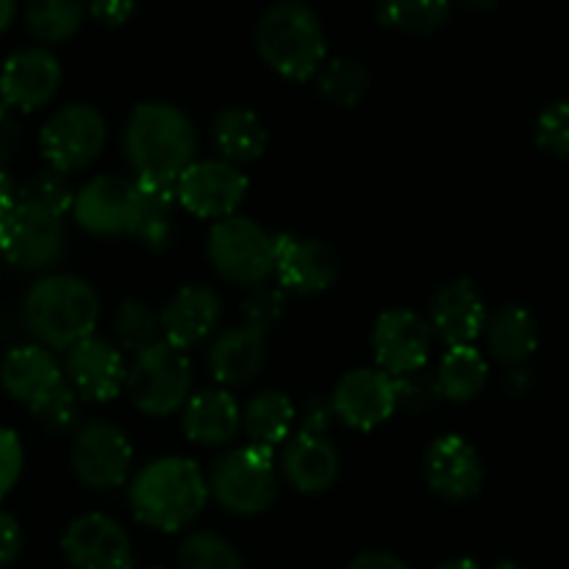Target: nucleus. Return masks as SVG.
Segmentation results:
<instances>
[{"label": "nucleus", "mask_w": 569, "mask_h": 569, "mask_svg": "<svg viewBox=\"0 0 569 569\" xmlns=\"http://www.w3.org/2000/svg\"><path fill=\"white\" fill-rule=\"evenodd\" d=\"M281 470L295 492L322 495L337 483L342 461L326 437H309L298 431L283 442Z\"/></svg>", "instance_id": "obj_22"}, {"label": "nucleus", "mask_w": 569, "mask_h": 569, "mask_svg": "<svg viewBox=\"0 0 569 569\" xmlns=\"http://www.w3.org/2000/svg\"><path fill=\"white\" fill-rule=\"evenodd\" d=\"M22 550V528L11 515L0 511V567H9Z\"/></svg>", "instance_id": "obj_43"}, {"label": "nucleus", "mask_w": 569, "mask_h": 569, "mask_svg": "<svg viewBox=\"0 0 569 569\" xmlns=\"http://www.w3.org/2000/svg\"><path fill=\"white\" fill-rule=\"evenodd\" d=\"M59 59L44 48H22L3 61L0 70V98L3 106L20 111L42 109L61 87Z\"/></svg>", "instance_id": "obj_16"}, {"label": "nucleus", "mask_w": 569, "mask_h": 569, "mask_svg": "<svg viewBox=\"0 0 569 569\" xmlns=\"http://www.w3.org/2000/svg\"><path fill=\"white\" fill-rule=\"evenodd\" d=\"M22 472V445L14 431L0 428V500L11 492Z\"/></svg>", "instance_id": "obj_41"}, {"label": "nucleus", "mask_w": 569, "mask_h": 569, "mask_svg": "<svg viewBox=\"0 0 569 569\" xmlns=\"http://www.w3.org/2000/svg\"><path fill=\"white\" fill-rule=\"evenodd\" d=\"M206 248L214 270L231 283L256 287L270 281L276 272V233L261 228L250 217L231 214L217 220Z\"/></svg>", "instance_id": "obj_7"}, {"label": "nucleus", "mask_w": 569, "mask_h": 569, "mask_svg": "<svg viewBox=\"0 0 569 569\" xmlns=\"http://www.w3.org/2000/svg\"><path fill=\"white\" fill-rule=\"evenodd\" d=\"M428 326L439 339L448 342V348L456 345H472L483 333L487 326V303H483L481 289L470 278H453L442 283L433 292L431 306H428Z\"/></svg>", "instance_id": "obj_20"}, {"label": "nucleus", "mask_w": 569, "mask_h": 569, "mask_svg": "<svg viewBox=\"0 0 569 569\" xmlns=\"http://www.w3.org/2000/svg\"><path fill=\"white\" fill-rule=\"evenodd\" d=\"M328 400H331L337 420L356 431H370V428L381 426L398 409L392 376L378 367H356V370L345 372Z\"/></svg>", "instance_id": "obj_14"}, {"label": "nucleus", "mask_w": 569, "mask_h": 569, "mask_svg": "<svg viewBox=\"0 0 569 569\" xmlns=\"http://www.w3.org/2000/svg\"><path fill=\"white\" fill-rule=\"evenodd\" d=\"M315 76L317 92L337 106H359L372 87V76L365 61L350 59V56L322 61Z\"/></svg>", "instance_id": "obj_31"}, {"label": "nucleus", "mask_w": 569, "mask_h": 569, "mask_svg": "<svg viewBox=\"0 0 569 569\" xmlns=\"http://www.w3.org/2000/svg\"><path fill=\"white\" fill-rule=\"evenodd\" d=\"M222 317V300L206 283H192L172 295L170 303L161 309V333L164 342L176 345V348L187 350L192 345L203 342L211 337Z\"/></svg>", "instance_id": "obj_21"}, {"label": "nucleus", "mask_w": 569, "mask_h": 569, "mask_svg": "<svg viewBox=\"0 0 569 569\" xmlns=\"http://www.w3.org/2000/svg\"><path fill=\"white\" fill-rule=\"evenodd\" d=\"M67 231L61 217L44 214L31 206L14 203L0 217V253L22 272H44L64 256Z\"/></svg>", "instance_id": "obj_9"}, {"label": "nucleus", "mask_w": 569, "mask_h": 569, "mask_svg": "<svg viewBox=\"0 0 569 569\" xmlns=\"http://www.w3.org/2000/svg\"><path fill=\"white\" fill-rule=\"evenodd\" d=\"M61 550L76 569H133V548L126 528L98 511L76 517L67 526Z\"/></svg>", "instance_id": "obj_15"}, {"label": "nucleus", "mask_w": 569, "mask_h": 569, "mask_svg": "<svg viewBox=\"0 0 569 569\" xmlns=\"http://www.w3.org/2000/svg\"><path fill=\"white\" fill-rule=\"evenodd\" d=\"M437 569H481L472 559H448L442 561Z\"/></svg>", "instance_id": "obj_50"}, {"label": "nucleus", "mask_w": 569, "mask_h": 569, "mask_svg": "<svg viewBox=\"0 0 569 569\" xmlns=\"http://www.w3.org/2000/svg\"><path fill=\"white\" fill-rule=\"evenodd\" d=\"M122 148L137 178L178 181V176L194 161L198 133L187 111L164 100H144L133 106L128 117Z\"/></svg>", "instance_id": "obj_1"}, {"label": "nucleus", "mask_w": 569, "mask_h": 569, "mask_svg": "<svg viewBox=\"0 0 569 569\" xmlns=\"http://www.w3.org/2000/svg\"><path fill=\"white\" fill-rule=\"evenodd\" d=\"M248 176L226 159L192 161L176 183V194L183 209L211 220L237 214L242 200L248 198Z\"/></svg>", "instance_id": "obj_10"}, {"label": "nucleus", "mask_w": 569, "mask_h": 569, "mask_svg": "<svg viewBox=\"0 0 569 569\" xmlns=\"http://www.w3.org/2000/svg\"><path fill=\"white\" fill-rule=\"evenodd\" d=\"M22 317L28 331L39 342L56 350H70L72 345L94 333L100 320V300L92 283L83 278L50 272L28 289Z\"/></svg>", "instance_id": "obj_3"}, {"label": "nucleus", "mask_w": 569, "mask_h": 569, "mask_svg": "<svg viewBox=\"0 0 569 569\" xmlns=\"http://www.w3.org/2000/svg\"><path fill=\"white\" fill-rule=\"evenodd\" d=\"M348 569H411L403 559L395 553H383V550H372V553H361L350 561Z\"/></svg>", "instance_id": "obj_45"}, {"label": "nucleus", "mask_w": 569, "mask_h": 569, "mask_svg": "<svg viewBox=\"0 0 569 569\" xmlns=\"http://www.w3.org/2000/svg\"><path fill=\"white\" fill-rule=\"evenodd\" d=\"M395 381V398H398L400 409L411 411V415H422V411L433 409L442 400V389H439L437 370L431 367H420L415 372L392 378Z\"/></svg>", "instance_id": "obj_39"}, {"label": "nucleus", "mask_w": 569, "mask_h": 569, "mask_svg": "<svg viewBox=\"0 0 569 569\" xmlns=\"http://www.w3.org/2000/svg\"><path fill=\"white\" fill-rule=\"evenodd\" d=\"M126 387L133 406L144 415L167 417L181 409L192 392V361L187 350L170 342H156L153 348L133 356L126 370Z\"/></svg>", "instance_id": "obj_6"}, {"label": "nucleus", "mask_w": 569, "mask_h": 569, "mask_svg": "<svg viewBox=\"0 0 569 569\" xmlns=\"http://www.w3.org/2000/svg\"><path fill=\"white\" fill-rule=\"evenodd\" d=\"M495 569H522V565H517L515 559H503V561H498V565H495Z\"/></svg>", "instance_id": "obj_51"}, {"label": "nucleus", "mask_w": 569, "mask_h": 569, "mask_svg": "<svg viewBox=\"0 0 569 569\" xmlns=\"http://www.w3.org/2000/svg\"><path fill=\"white\" fill-rule=\"evenodd\" d=\"M211 131H214V144L226 156V161L237 167L261 159L270 144V131L261 117L244 106H228V109L217 111Z\"/></svg>", "instance_id": "obj_28"}, {"label": "nucleus", "mask_w": 569, "mask_h": 569, "mask_svg": "<svg viewBox=\"0 0 569 569\" xmlns=\"http://www.w3.org/2000/svg\"><path fill=\"white\" fill-rule=\"evenodd\" d=\"M287 311V292L278 283H256L242 300V326L264 337Z\"/></svg>", "instance_id": "obj_38"}, {"label": "nucleus", "mask_w": 569, "mask_h": 569, "mask_svg": "<svg viewBox=\"0 0 569 569\" xmlns=\"http://www.w3.org/2000/svg\"><path fill=\"white\" fill-rule=\"evenodd\" d=\"M298 420L292 400L276 389H264L242 411V431L250 439V448L272 453L278 445L292 437V426Z\"/></svg>", "instance_id": "obj_29"}, {"label": "nucleus", "mask_w": 569, "mask_h": 569, "mask_svg": "<svg viewBox=\"0 0 569 569\" xmlns=\"http://www.w3.org/2000/svg\"><path fill=\"white\" fill-rule=\"evenodd\" d=\"M342 261L322 239H303L292 233H276V276L283 292L320 295L333 287Z\"/></svg>", "instance_id": "obj_13"}, {"label": "nucleus", "mask_w": 569, "mask_h": 569, "mask_svg": "<svg viewBox=\"0 0 569 569\" xmlns=\"http://www.w3.org/2000/svg\"><path fill=\"white\" fill-rule=\"evenodd\" d=\"M76 192L67 183V178L56 170L37 172L17 189V203L31 206V209L44 211V214L61 217L64 211H72Z\"/></svg>", "instance_id": "obj_36"}, {"label": "nucleus", "mask_w": 569, "mask_h": 569, "mask_svg": "<svg viewBox=\"0 0 569 569\" xmlns=\"http://www.w3.org/2000/svg\"><path fill=\"white\" fill-rule=\"evenodd\" d=\"M183 569H244L239 550L214 531L189 533L178 550Z\"/></svg>", "instance_id": "obj_34"}, {"label": "nucleus", "mask_w": 569, "mask_h": 569, "mask_svg": "<svg viewBox=\"0 0 569 569\" xmlns=\"http://www.w3.org/2000/svg\"><path fill=\"white\" fill-rule=\"evenodd\" d=\"M131 511L156 531H181L203 511L209 483L200 467L183 456H164L137 472L128 489Z\"/></svg>", "instance_id": "obj_2"}, {"label": "nucleus", "mask_w": 569, "mask_h": 569, "mask_svg": "<svg viewBox=\"0 0 569 569\" xmlns=\"http://www.w3.org/2000/svg\"><path fill=\"white\" fill-rule=\"evenodd\" d=\"M487 348L500 365H526L528 356L539 348V322L522 303H503L487 317L483 326Z\"/></svg>", "instance_id": "obj_26"}, {"label": "nucleus", "mask_w": 569, "mask_h": 569, "mask_svg": "<svg viewBox=\"0 0 569 569\" xmlns=\"http://www.w3.org/2000/svg\"><path fill=\"white\" fill-rule=\"evenodd\" d=\"M433 331L426 317L411 309L383 311L372 328V350H376L378 370L398 378L426 367L431 356Z\"/></svg>", "instance_id": "obj_12"}, {"label": "nucleus", "mask_w": 569, "mask_h": 569, "mask_svg": "<svg viewBox=\"0 0 569 569\" xmlns=\"http://www.w3.org/2000/svg\"><path fill=\"white\" fill-rule=\"evenodd\" d=\"M14 203H17V189L14 183H11L9 172L0 167V217L9 214V211L14 209Z\"/></svg>", "instance_id": "obj_48"}, {"label": "nucleus", "mask_w": 569, "mask_h": 569, "mask_svg": "<svg viewBox=\"0 0 569 569\" xmlns=\"http://www.w3.org/2000/svg\"><path fill=\"white\" fill-rule=\"evenodd\" d=\"M111 328H114L117 345H120V353H142V350L153 348L156 342H161V320L156 315V309H150L144 300L128 298L117 306L114 320H111Z\"/></svg>", "instance_id": "obj_32"}, {"label": "nucleus", "mask_w": 569, "mask_h": 569, "mask_svg": "<svg viewBox=\"0 0 569 569\" xmlns=\"http://www.w3.org/2000/svg\"><path fill=\"white\" fill-rule=\"evenodd\" d=\"M133 450L126 433L106 420H92L78 428L72 442V470L89 489L120 487L131 470Z\"/></svg>", "instance_id": "obj_11"}, {"label": "nucleus", "mask_w": 569, "mask_h": 569, "mask_svg": "<svg viewBox=\"0 0 569 569\" xmlns=\"http://www.w3.org/2000/svg\"><path fill=\"white\" fill-rule=\"evenodd\" d=\"M17 142H20V126H17L9 106L0 103V161L9 159L11 150L17 148Z\"/></svg>", "instance_id": "obj_44"}, {"label": "nucleus", "mask_w": 569, "mask_h": 569, "mask_svg": "<svg viewBox=\"0 0 569 569\" xmlns=\"http://www.w3.org/2000/svg\"><path fill=\"white\" fill-rule=\"evenodd\" d=\"M503 387H506V392L511 395V398H522V395L531 392V387H533V372L528 370L526 365L511 367L509 376H506Z\"/></svg>", "instance_id": "obj_47"}, {"label": "nucleus", "mask_w": 569, "mask_h": 569, "mask_svg": "<svg viewBox=\"0 0 569 569\" xmlns=\"http://www.w3.org/2000/svg\"><path fill=\"white\" fill-rule=\"evenodd\" d=\"M176 183L170 178H133V206L128 237L150 250H164L172 244L176 226H172V203L178 200Z\"/></svg>", "instance_id": "obj_23"}, {"label": "nucleus", "mask_w": 569, "mask_h": 569, "mask_svg": "<svg viewBox=\"0 0 569 569\" xmlns=\"http://www.w3.org/2000/svg\"><path fill=\"white\" fill-rule=\"evenodd\" d=\"M89 11H92L100 22H106V26H122V22H128L133 14H137V6L133 3H92L89 6Z\"/></svg>", "instance_id": "obj_46"}, {"label": "nucleus", "mask_w": 569, "mask_h": 569, "mask_svg": "<svg viewBox=\"0 0 569 569\" xmlns=\"http://www.w3.org/2000/svg\"><path fill=\"white\" fill-rule=\"evenodd\" d=\"M31 415L37 417V422L42 428L53 433H64L72 431L81 420V398H78L76 389L70 387L67 381H61L59 387L50 389L44 398H39L37 403L28 406Z\"/></svg>", "instance_id": "obj_37"}, {"label": "nucleus", "mask_w": 569, "mask_h": 569, "mask_svg": "<svg viewBox=\"0 0 569 569\" xmlns=\"http://www.w3.org/2000/svg\"><path fill=\"white\" fill-rule=\"evenodd\" d=\"M337 422L333 415V406L328 398H311L306 400L303 411H300V433H309V437H326L328 428Z\"/></svg>", "instance_id": "obj_42"}, {"label": "nucleus", "mask_w": 569, "mask_h": 569, "mask_svg": "<svg viewBox=\"0 0 569 569\" xmlns=\"http://www.w3.org/2000/svg\"><path fill=\"white\" fill-rule=\"evenodd\" d=\"M422 467H426L428 487L439 498L453 500V503L476 498L483 487L481 456L459 433H445L433 439Z\"/></svg>", "instance_id": "obj_17"}, {"label": "nucleus", "mask_w": 569, "mask_h": 569, "mask_svg": "<svg viewBox=\"0 0 569 569\" xmlns=\"http://www.w3.org/2000/svg\"><path fill=\"white\" fill-rule=\"evenodd\" d=\"M537 144L548 153L569 159V98L550 100L537 117Z\"/></svg>", "instance_id": "obj_40"}, {"label": "nucleus", "mask_w": 569, "mask_h": 569, "mask_svg": "<svg viewBox=\"0 0 569 569\" xmlns=\"http://www.w3.org/2000/svg\"><path fill=\"white\" fill-rule=\"evenodd\" d=\"M267 361V342L261 333L250 328H228L211 342L209 348V367L214 378L228 387H242L250 383Z\"/></svg>", "instance_id": "obj_27"}, {"label": "nucleus", "mask_w": 569, "mask_h": 569, "mask_svg": "<svg viewBox=\"0 0 569 569\" xmlns=\"http://www.w3.org/2000/svg\"><path fill=\"white\" fill-rule=\"evenodd\" d=\"M61 372L83 400H114L126 387V361L120 348L100 337H87L72 345Z\"/></svg>", "instance_id": "obj_18"}, {"label": "nucleus", "mask_w": 569, "mask_h": 569, "mask_svg": "<svg viewBox=\"0 0 569 569\" xmlns=\"http://www.w3.org/2000/svg\"><path fill=\"white\" fill-rule=\"evenodd\" d=\"M261 59L283 78H309L326 61V28L320 14L300 0H281L261 14L256 26Z\"/></svg>", "instance_id": "obj_4"}, {"label": "nucleus", "mask_w": 569, "mask_h": 569, "mask_svg": "<svg viewBox=\"0 0 569 569\" xmlns=\"http://www.w3.org/2000/svg\"><path fill=\"white\" fill-rule=\"evenodd\" d=\"M61 381H64L61 365L48 348H39V345H22V348L9 350L3 365H0L3 389L26 406L37 403Z\"/></svg>", "instance_id": "obj_25"}, {"label": "nucleus", "mask_w": 569, "mask_h": 569, "mask_svg": "<svg viewBox=\"0 0 569 569\" xmlns=\"http://www.w3.org/2000/svg\"><path fill=\"white\" fill-rule=\"evenodd\" d=\"M83 9L76 0H33L26 9V26L39 42H67L83 26Z\"/></svg>", "instance_id": "obj_33"}, {"label": "nucleus", "mask_w": 569, "mask_h": 569, "mask_svg": "<svg viewBox=\"0 0 569 569\" xmlns=\"http://www.w3.org/2000/svg\"><path fill=\"white\" fill-rule=\"evenodd\" d=\"M137 206L133 181L120 176H98L83 183L72 200V217L78 226L98 237H117L128 233Z\"/></svg>", "instance_id": "obj_19"}, {"label": "nucleus", "mask_w": 569, "mask_h": 569, "mask_svg": "<svg viewBox=\"0 0 569 569\" xmlns=\"http://www.w3.org/2000/svg\"><path fill=\"white\" fill-rule=\"evenodd\" d=\"M209 498H214L228 515L256 517L264 515L278 495V472L272 453L259 448H237L222 453L211 465Z\"/></svg>", "instance_id": "obj_5"}, {"label": "nucleus", "mask_w": 569, "mask_h": 569, "mask_svg": "<svg viewBox=\"0 0 569 569\" xmlns=\"http://www.w3.org/2000/svg\"><path fill=\"white\" fill-rule=\"evenodd\" d=\"M242 428V411L226 389H203L183 403V433L206 448L231 445Z\"/></svg>", "instance_id": "obj_24"}, {"label": "nucleus", "mask_w": 569, "mask_h": 569, "mask_svg": "<svg viewBox=\"0 0 569 569\" xmlns=\"http://www.w3.org/2000/svg\"><path fill=\"white\" fill-rule=\"evenodd\" d=\"M14 14H17V6L11 3V0H0V33L11 26Z\"/></svg>", "instance_id": "obj_49"}, {"label": "nucleus", "mask_w": 569, "mask_h": 569, "mask_svg": "<svg viewBox=\"0 0 569 569\" xmlns=\"http://www.w3.org/2000/svg\"><path fill=\"white\" fill-rule=\"evenodd\" d=\"M106 117L89 103H67L48 117L39 133L44 159L50 161V170L72 172L83 170L100 156L106 144Z\"/></svg>", "instance_id": "obj_8"}, {"label": "nucleus", "mask_w": 569, "mask_h": 569, "mask_svg": "<svg viewBox=\"0 0 569 569\" xmlns=\"http://www.w3.org/2000/svg\"><path fill=\"white\" fill-rule=\"evenodd\" d=\"M450 3H383L376 9L378 22L383 28H398L409 33H431L450 20Z\"/></svg>", "instance_id": "obj_35"}, {"label": "nucleus", "mask_w": 569, "mask_h": 569, "mask_svg": "<svg viewBox=\"0 0 569 569\" xmlns=\"http://www.w3.org/2000/svg\"><path fill=\"white\" fill-rule=\"evenodd\" d=\"M489 367L487 359L481 356V350L476 345H456L448 348V353L439 361V389H442L445 400H453V403H470L487 387Z\"/></svg>", "instance_id": "obj_30"}]
</instances>
